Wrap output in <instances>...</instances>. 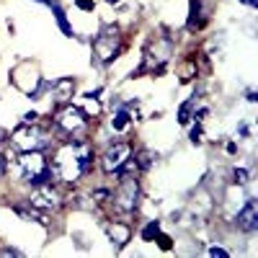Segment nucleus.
<instances>
[{
    "label": "nucleus",
    "instance_id": "obj_23",
    "mask_svg": "<svg viewBox=\"0 0 258 258\" xmlns=\"http://www.w3.org/2000/svg\"><path fill=\"white\" fill-rule=\"evenodd\" d=\"M36 119H39V114H36V111H29V114H24L21 124H36Z\"/></svg>",
    "mask_w": 258,
    "mask_h": 258
},
{
    "label": "nucleus",
    "instance_id": "obj_12",
    "mask_svg": "<svg viewBox=\"0 0 258 258\" xmlns=\"http://www.w3.org/2000/svg\"><path fill=\"white\" fill-rule=\"evenodd\" d=\"M204 24V0H191V13H188V29H199Z\"/></svg>",
    "mask_w": 258,
    "mask_h": 258
},
{
    "label": "nucleus",
    "instance_id": "obj_29",
    "mask_svg": "<svg viewBox=\"0 0 258 258\" xmlns=\"http://www.w3.org/2000/svg\"><path fill=\"white\" fill-rule=\"evenodd\" d=\"M207 114H209V109H199L197 114H194V119H197V121H202V119H204Z\"/></svg>",
    "mask_w": 258,
    "mask_h": 258
},
{
    "label": "nucleus",
    "instance_id": "obj_14",
    "mask_svg": "<svg viewBox=\"0 0 258 258\" xmlns=\"http://www.w3.org/2000/svg\"><path fill=\"white\" fill-rule=\"evenodd\" d=\"M129 119H132V116H129L126 106H124V109H119V111H116V116L111 119V129H114V132H121V129H126V126H129Z\"/></svg>",
    "mask_w": 258,
    "mask_h": 258
},
{
    "label": "nucleus",
    "instance_id": "obj_31",
    "mask_svg": "<svg viewBox=\"0 0 258 258\" xmlns=\"http://www.w3.org/2000/svg\"><path fill=\"white\" fill-rule=\"evenodd\" d=\"M240 3H245V6H250V8H258V0H240Z\"/></svg>",
    "mask_w": 258,
    "mask_h": 258
},
{
    "label": "nucleus",
    "instance_id": "obj_5",
    "mask_svg": "<svg viewBox=\"0 0 258 258\" xmlns=\"http://www.w3.org/2000/svg\"><path fill=\"white\" fill-rule=\"evenodd\" d=\"M85 124H88V116L83 114V109H78V106H62V109L54 114V126L59 129V132L64 135H80Z\"/></svg>",
    "mask_w": 258,
    "mask_h": 258
},
{
    "label": "nucleus",
    "instance_id": "obj_2",
    "mask_svg": "<svg viewBox=\"0 0 258 258\" xmlns=\"http://www.w3.org/2000/svg\"><path fill=\"white\" fill-rule=\"evenodd\" d=\"M16 173L29 186H44V183L54 181L52 168L47 165V158L41 150H26V153H21L16 160Z\"/></svg>",
    "mask_w": 258,
    "mask_h": 258
},
{
    "label": "nucleus",
    "instance_id": "obj_19",
    "mask_svg": "<svg viewBox=\"0 0 258 258\" xmlns=\"http://www.w3.org/2000/svg\"><path fill=\"white\" fill-rule=\"evenodd\" d=\"M232 178H235V183H240V186H245V183L250 181V173H248L245 168H235V170H232Z\"/></svg>",
    "mask_w": 258,
    "mask_h": 258
},
{
    "label": "nucleus",
    "instance_id": "obj_11",
    "mask_svg": "<svg viewBox=\"0 0 258 258\" xmlns=\"http://www.w3.org/2000/svg\"><path fill=\"white\" fill-rule=\"evenodd\" d=\"M49 91L54 93V101L57 103H68L73 98V93H75V80L73 78H59L57 83H52Z\"/></svg>",
    "mask_w": 258,
    "mask_h": 258
},
{
    "label": "nucleus",
    "instance_id": "obj_32",
    "mask_svg": "<svg viewBox=\"0 0 258 258\" xmlns=\"http://www.w3.org/2000/svg\"><path fill=\"white\" fill-rule=\"evenodd\" d=\"M106 3H114V6H116V3H119V0H106Z\"/></svg>",
    "mask_w": 258,
    "mask_h": 258
},
{
    "label": "nucleus",
    "instance_id": "obj_10",
    "mask_svg": "<svg viewBox=\"0 0 258 258\" xmlns=\"http://www.w3.org/2000/svg\"><path fill=\"white\" fill-rule=\"evenodd\" d=\"M106 235H109V240L114 243L116 250L126 248V243L132 240V227L126 222H106Z\"/></svg>",
    "mask_w": 258,
    "mask_h": 258
},
{
    "label": "nucleus",
    "instance_id": "obj_8",
    "mask_svg": "<svg viewBox=\"0 0 258 258\" xmlns=\"http://www.w3.org/2000/svg\"><path fill=\"white\" fill-rule=\"evenodd\" d=\"M29 207L39 209V212H57L62 207V197L52 188V183H44V186H36L31 199H29Z\"/></svg>",
    "mask_w": 258,
    "mask_h": 258
},
{
    "label": "nucleus",
    "instance_id": "obj_15",
    "mask_svg": "<svg viewBox=\"0 0 258 258\" xmlns=\"http://www.w3.org/2000/svg\"><path fill=\"white\" fill-rule=\"evenodd\" d=\"M13 212L18 214V217H24V220H36V222H41V225H49L44 217H41V214H39V209H24V207H13Z\"/></svg>",
    "mask_w": 258,
    "mask_h": 258
},
{
    "label": "nucleus",
    "instance_id": "obj_7",
    "mask_svg": "<svg viewBox=\"0 0 258 258\" xmlns=\"http://www.w3.org/2000/svg\"><path fill=\"white\" fill-rule=\"evenodd\" d=\"M132 158V145L129 142H114L109 150L103 153V158H101V168H103V173H119L121 170V165Z\"/></svg>",
    "mask_w": 258,
    "mask_h": 258
},
{
    "label": "nucleus",
    "instance_id": "obj_22",
    "mask_svg": "<svg viewBox=\"0 0 258 258\" xmlns=\"http://www.w3.org/2000/svg\"><path fill=\"white\" fill-rule=\"evenodd\" d=\"M209 255H212V258H227L230 253H227L225 248H220V245H214V248H209Z\"/></svg>",
    "mask_w": 258,
    "mask_h": 258
},
{
    "label": "nucleus",
    "instance_id": "obj_1",
    "mask_svg": "<svg viewBox=\"0 0 258 258\" xmlns=\"http://www.w3.org/2000/svg\"><path fill=\"white\" fill-rule=\"evenodd\" d=\"M91 160H93V150L85 145L83 140H73L68 145H62L54 153L52 176H54V181L75 183L83 173H88Z\"/></svg>",
    "mask_w": 258,
    "mask_h": 258
},
{
    "label": "nucleus",
    "instance_id": "obj_25",
    "mask_svg": "<svg viewBox=\"0 0 258 258\" xmlns=\"http://www.w3.org/2000/svg\"><path fill=\"white\" fill-rule=\"evenodd\" d=\"M155 238H158V243H160V248H163V250H168V248H170V238H168V235H160V232H158Z\"/></svg>",
    "mask_w": 258,
    "mask_h": 258
},
{
    "label": "nucleus",
    "instance_id": "obj_3",
    "mask_svg": "<svg viewBox=\"0 0 258 258\" xmlns=\"http://www.w3.org/2000/svg\"><path fill=\"white\" fill-rule=\"evenodd\" d=\"M137 199H140V183L135 176H121V183L116 188V194L111 197L114 209L119 214H132L137 209Z\"/></svg>",
    "mask_w": 258,
    "mask_h": 258
},
{
    "label": "nucleus",
    "instance_id": "obj_28",
    "mask_svg": "<svg viewBox=\"0 0 258 258\" xmlns=\"http://www.w3.org/2000/svg\"><path fill=\"white\" fill-rule=\"evenodd\" d=\"M0 255H21L18 248H6V250H0Z\"/></svg>",
    "mask_w": 258,
    "mask_h": 258
},
{
    "label": "nucleus",
    "instance_id": "obj_9",
    "mask_svg": "<svg viewBox=\"0 0 258 258\" xmlns=\"http://www.w3.org/2000/svg\"><path fill=\"white\" fill-rule=\"evenodd\" d=\"M235 225H238L240 232H255L258 230V204H255V199H248L243 204V209L238 212V217H235Z\"/></svg>",
    "mask_w": 258,
    "mask_h": 258
},
{
    "label": "nucleus",
    "instance_id": "obj_18",
    "mask_svg": "<svg viewBox=\"0 0 258 258\" xmlns=\"http://www.w3.org/2000/svg\"><path fill=\"white\" fill-rule=\"evenodd\" d=\"M160 232V222H147L145 227H142V240H155V235Z\"/></svg>",
    "mask_w": 258,
    "mask_h": 258
},
{
    "label": "nucleus",
    "instance_id": "obj_21",
    "mask_svg": "<svg viewBox=\"0 0 258 258\" xmlns=\"http://www.w3.org/2000/svg\"><path fill=\"white\" fill-rule=\"evenodd\" d=\"M202 137H204V132H202V126L197 124V126L191 129V142H194V145H199V142H202Z\"/></svg>",
    "mask_w": 258,
    "mask_h": 258
},
{
    "label": "nucleus",
    "instance_id": "obj_16",
    "mask_svg": "<svg viewBox=\"0 0 258 258\" xmlns=\"http://www.w3.org/2000/svg\"><path fill=\"white\" fill-rule=\"evenodd\" d=\"M191 114H194V98L181 103V109H178V124H188L191 121Z\"/></svg>",
    "mask_w": 258,
    "mask_h": 258
},
{
    "label": "nucleus",
    "instance_id": "obj_4",
    "mask_svg": "<svg viewBox=\"0 0 258 258\" xmlns=\"http://www.w3.org/2000/svg\"><path fill=\"white\" fill-rule=\"evenodd\" d=\"M11 142H13L16 150H21V153H26V150H41V147L49 145L47 132H44V129H39L36 124H21L13 132Z\"/></svg>",
    "mask_w": 258,
    "mask_h": 258
},
{
    "label": "nucleus",
    "instance_id": "obj_24",
    "mask_svg": "<svg viewBox=\"0 0 258 258\" xmlns=\"http://www.w3.org/2000/svg\"><path fill=\"white\" fill-rule=\"evenodd\" d=\"M109 197H111V194L106 191V188H98V191L93 194V199H96V202H106V199H109Z\"/></svg>",
    "mask_w": 258,
    "mask_h": 258
},
{
    "label": "nucleus",
    "instance_id": "obj_17",
    "mask_svg": "<svg viewBox=\"0 0 258 258\" xmlns=\"http://www.w3.org/2000/svg\"><path fill=\"white\" fill-rule=\"evenodd\" d=\"M83 114L85 116H98L101 114V103H98V98H85V103H83Z\"/></svg>",
    "mask_w": 258,
    "mask_h": 258
},
{
    "label": "nucleus",
    "instance_id": "obj_27",
    "mask_svg": "<svg viewBox=\"0 0 258 258\" xmlns=\"http://www.w3.org/2000/svg\"><path fill=\"white\" fill-rule=\"evenodd\" d=\"M6 170H8V158H6V155H0V178L6 176Z\"/></svg>",
    "mask_w": 258,
    "mask_h": 258
},
{
    "label": "nucleus",
    "instance_id": "obj_6",
    "mask_svg": "<svg viewBox=\"0 0 258 258\" xmlns=\"http://www.w3.org/2000/svg\"><path fill=\"white\" fill-rule=\"evenodd\" d=\"M93 52L96 57L106 64V62H111L116 54H119V29L116 26H103L101 36L93 41Z\"/></svg>",
    "mask_w": 258,
    "mask_h": 258
},
{
    "label": "nucleus",
    "instance_id": "obj_26",
    "mask_svg": "<svg viewBox=\"0 0 258 258\" xmlns=\"http://www.w3.org/2000/svg\"><path fill=\"white\" fill-rule=\"evenodd\" d=\"M80 11H93V0H75Z\"/></svg>",
    "mask_w": 258,
    "mask_h": 258
},
{
    "label": "nucleus",
    "instance_id": "obj_20",
    "mask_svg": "<svg viewBox=\"0 0 258 258\" xmlns=\"http://www.w3.org/2000/svg\"><path fill=\"white\" fill-rule=\"evenodd\" d=\"M153 153H150V150H145V153H140V160H137V168H142V170H147L150 165H153Z\"/></svg>",
    "mask_w": 258,
    "mask_h": 258
},
{
    "label": "nucleus",
    "instance_id": "obj_13",
    "mask_svg": "<svg viewBox=\"0 0 258 258\" xmlns=\"http://www.w3.org/2000/svg\"><path fill=\"white\" fill-rule=\"evenodd\" d=\"M52 11H54V16H57V26L62 29V34H64V36H75L73 26L68 24V16H64V11H62L57 3H52Z\"/></svg>",
    "mask_w": 258,
    "mask_h": 258
},
{
    "label": "nucleus",
    "instance_id": "obj_33",
    "mask_svg": "<svg viewBox=\"0 0 258 258\" xmlns=\"http://www.w3.org/2000/svg\"><path fill=\"white\" fill-rule=\"evenodd\" d=\"M3 137H6V135H3V129H0V142H3Z\"/></svg>",
    "mask_w": 258,
    "mask_h": 258
},
{
    "label": "nucleus",
    "instance_id": "obj_30",
    "mask_svg": "<svg viewBox=\"0 0 258 258\" xmlns=\"http://www.w3.org/2000/svg\"><path fill=\"white\" fill-rule=\"evenodd\" d=\"M245 96H248V101H250V103H255V101H258V96H255V91H248Z\"/></svg>",
    "mask_w": 258,
    "mask_h": 258
}]
</instances>
